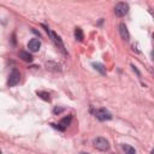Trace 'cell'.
I'll list each match as a JSON object with an SVG mask.
<instances>
[{"label":"cell","mask_w":154,"mask_h":154,"mask_svg":"<svg viewBox=\"0 0 154 154\" xmlns=\"http://www.w3.org/2000/svg\"><path fill=\"white\" fill-rule=\"evenodd\" d=\"M93 144L96 149L101 150V152H106L109 149V142L105 138V137H96L93 140Z\"/></svg>","instance_id":"cell-1"},{"label":"cell","mask_w":154,"mask_h":154,"mask_svg":"<svg viewBox=\"0 0 154 154\" xmlns=\"http://www.w3.org/2000/svg\"><path fill=\"white\" fill-rule=\"evenodd\" d=\"M47 32L49 34V36H51L52 41L55 43V46H57V47H58V48H59V49H60V51H61V52H63V53L66 55L67 53H66V51H65V47H64V43H63L61 38H60V37H59V36H58V35H57L54 31H52V30H48Z\"/></svg>","instance_id":"cell-2"},{"label":"cell","mask_w":154,"mask_h":154,"mask_svg":"<svg viewBox=\"0 0 154 154\" xmlns=\"http://www.w3.org/2000/svg\"><path fill=\"white\" fill-rule=\"evenodd\" d=\"M20 81V73L18 70H12L10 76H8V81H7V85L8 87H14L16 84H18Z\"/></svg>","instance_id":"cell-3"},{"label":"cell","mask_w":154,"mask_h":154,"mask_svg":"<svg viewBox=\"0 0 154 154\" xmlns=\"http://www.w3.org/2000/svg\"><path fill=\"white\" fill-rule=\"evenodd\" d=\"M129 12V5L126 2H118L114 7V13L118 17H123Z\"/></svg>","instance_id":"cell-4"},{"label":"cell","mask_w":154,"mask_h":154,"mask_svg":"<svg viewBox=\"0 0 154 154\" xmlns=\"http://www.w3.org/2000/svg\"><path fill=\"white\" fill-rule=\"evenodd\" d=\"M95 116H96V118H97L99 120H109V119H112V114H111L106 108H100V109H97L96 113H95Z\"/></svg>","instance_id":"cell-5"},{"label":"cell","mask_w":154,"mask_h":154,"mask_svg":"<svg viewBox=\"0 0 154 154\" xmlns=\"http://www.w3.org/2000/svg\"><path fill=\"white\" fill-rule=\"evenodd\" d=\"M41 47V41L38 38H31L28 43V48L30 52H37Z\"/></svg>","instance_id":"cell-6"},{"label":"cell","mask_w":154,"mask_h":154,"mask_svg":"<svg viewBox=\"0 0 154 154\" xmlns=\"http://www.w3.org/2000/svg\"><path fill=\"white\" fill-rule=\"evenodd\" d=\"M118 28H119V34H120V37H122L123 40H125V41H129L130 35H129V31H128L126 25H125L124 23H120Z\"/></svg>","instance_id":"cell-7"},{"label":"cell","mask_w":154,"mask_h":154,"mask_svg":"<svg viewBox=\"0 0 154 154\" xmlns=\"http://www.w3.org/2000/svg\"><path fill=\"white\" fill-rule=\"evenodd\" d=\"M46 67L51 71H54V72H60L61 71V67L58 63H54V61H47L46 63Z\"/></svg>","instance_id":"cell-8"},{"label":"cell","mask_w":154,"mask_h":154,"mask_svg":"<svg viewBox=\"0 0 154 154\" xmlns=\"http://www.w3.org/2000/svg\"><path fill=\"white\" fill-rule=\"evenodd\" d=\"M19 58L24 61H28V63H31L32 61V57L31 54H29L28 52H24V51H20L19 52Z\"/></svg>","instance_id":"cell-9"},{"label":"cell","mask_w":154,"mask_h":154,"mask_svg":"<svg viewBox=\"0 0 154 154\" xmlns=\"http://www.w3.org/2000/svg\"><path fill=\"white\" fill-rule=\"evenodd\" d=\"M71 120H72V116H69V117H65V118H63L61 120H60V123H59V125L63 128V129H65L70 123H71Z\"/></svg>","instance_id":"cell-10"},{"label":"cell","mask_w":154,"mask_h":154,"mask_svg":"<svg viewBox=\"0 0 154 154\" xmlns=\"http://www.w3.org/2000/svg\"><path fill=\"white\" fill-rule=\"evenodd\" d=\"M83 37H84V36H83L82 29H81V28H76V29H75V38L81 42V41L83 40Z\"/></svg>","instance_id":"cell-11"},{"label":"cell","mask_w":154,"mask_h":154,"mask_svg":"<svg viewBox=\"0 0 154 154\" xmlns=\"http://www.w3.org/2000/svg\"><path fill=\"white\" fill-rule=\"evenodd\" d=\"M93 66H94V69L97 70L101 75H105V73H106V70H105V67H103V65H102L101 63H93Z\"/></svg>","instance_id":"cell-12"},{"label":"cell","mask_w":154,"mask_h":154,"mask_svg":"<svg viewBox=\"0 0 154 154\" xmlns=\"http://www.w3.org/2000/svg\"><path fill=\"white\" fill-rule=\"evenodd\" d=\"M123 150L125 152V154H136L135 148L131 147L130 144H123Z\"/></svg>","instance_id":"cell-13"},{"label":"cell","mask_w":154,"mask_h":154,"mask_svg":"<svg viewBox=\"0 0 154 154\" xmlns=\"http://www.w3.org/2000/svg\"><path fill=\"white\" fill-rule=\"evenodd\" d=\"M36 94H37V96H40L45 101H48V102L51 101V97H49V94L48 93H46V91H36Z\"/></svg>","instance_id":"cell-14"},{"label":"cell","mask_w":154,"mask_h":154,"mask_svg":"<svg viewBox=\"0 0 154 154\" xmlns=\"http://www.w3.org/2000/svg\"><path fill=\"white\" fill-rule=\"evenodd\" d=\"M63 111H64L63 108H58V107H55V108H54V113H55V114H59V113H60V112H63Z\"/></svg>","instance_id":"cell-15"},{"label":"cell","mask_w":154,"mask_h":154,"mask_svg":"<svg viewBox=\"0 0 154 154\" xmlns=\"http://www.w3.org/2000/svg\"><path fill=\"white\" fill-rule=\"evenodd\" d=\"M79 154H89V153H85V152H82V153H79Z\"/></svg>","instance_id":"cell-16"},{"label":"cell","mask_w":154,"mask_h":154,"mask_svg":"<svg viewBox=\"0 0 154 154\" xmlns=\"http://www.w3.org/2000/svg\"><path fill=\"white\" fill-rule=\"evenodd\" d=\"M0 154H1V152H0Z\"/></svg>","instance_id":"cell-17"}]
</instances>
